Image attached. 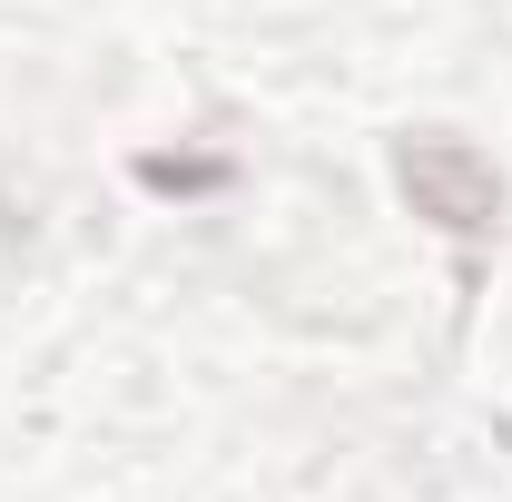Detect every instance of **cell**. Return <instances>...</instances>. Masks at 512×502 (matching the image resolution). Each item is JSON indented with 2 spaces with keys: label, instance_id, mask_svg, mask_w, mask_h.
Segmentation results:
<instances>
[{
  "label": "cell",
  "instance_id": "1",
  "mask_svg": "<svg viewBox=\"0 0 512 502\" xmlns=\"http://www.w3.org/2000/svg\"><path fill=\"white\" fill-rule=\"evenodd\" d=\"M394 178L414 197V217H434L444 237H493V217H503V178H493V158L483 148H463V138H404V158H394Z\"/></svg>",
  "mask_w": 512,
  "mask_h": 502
}]
</instances>
